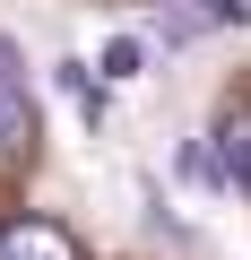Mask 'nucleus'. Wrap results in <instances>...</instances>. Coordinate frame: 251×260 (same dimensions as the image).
Masks as SVG:
<instances>
[{"mask_svg": "<svg viewBox=\"0 0 251 260\" xmlns=\"http://www.w3.org/2000/svg\"><path fill=\"white\" fill-rule=\"evenodd\" d=\"M0 260H87V251L52 217H9V225H0Z\"/></svg>", "mask_w": 251, "mask_h": 260, "instance_id": "obj_1", "label": "nucleus"}, {"mask_svg": "<svg viewBox=\"0 0 251 260\" xmlns=\"http://www.w3.org/2000/svg\"><path fill=\"white\" fill-rule=\"evenodd\" d=\"M191 18H199V26H251V0H199Z\"/></svg>", "mask_w": 251, "mask_h": 260, "instance_id": "obj_5", "label": "nucleus"}, {"mask_svg": "<svg viewBox=\"0 0 251 260\" xmlns=\"http://www.w3.org/2000/svg\"><path fill=\"white\" fill-rule=\"evenodd\" d=\"M95 78H104V87H130V78H148V44H139V35H113Z\"/></svg>", "mask_w": 251, "mask_h": 260, "instance_id": "obj_3", "label": "nucleus"}, {"mask_svg": "<svg viewBox=\"0 0 251 260\" xmlns=\"http://www.w3.org/2000/svg\"><path fill=\"white\" fill-rule=\"evenodd\" d=\"M182 174H191V182H199V191H225V165H217V156H208V148H182Z\"/></svg>", "mask_w": 251, "mask_h": 260, "instance_id": "obj_6", "label": "nucleus"}, {"mask_svg": "<svg viewBox=\"0 0 251 260\" xmlns=\"http://www.w3.org/2000/svg\"><path fill=\"white\" fill-rule=\"evenodd\" d=\"M0 87H26V61H18V44L0 35Z\"/></svg>", "mask_w": 251, "mask_h": 260, "instance_id": "obj_7", "label": "nucleus"}, {"mask_svg": "<svg viewBox=\"0 0 251 260\" xmlns=\"http://www.w3.org/2000/svg\"><path fill=\"white\" fill-rule=\"evenodd\" d=\"M52 78H61V95L78 104V121H87V130H104V113H113V95H104V78H95L87 61H52Z\"/></svg>", "mask_w": 251, "mask_h": 260, "instance_id": "obj_2", "label": "nucleus"}, {"mask_svg": "<svg viewBox=\"0 0 251 260\" xmlns=\"http://www.w3.org/2000/svg\"><path fill=\"white\" fill-rule=\"evenodd\" d=\"M225 182H242V191H251V139L234 148V165H225Z\"/></svg>", "mask_w": 251, "mask_h": 260, "instance_id": "obj_8", "label": "nucleus"}, {"mask_svg": "<svg viewBox=\"0 0 251 260\" xmlns=\"http://www.w3.org/2000/svg\"><path fill=\"white\" fill-rule=\"evenodd\" d=\"M0 139H9V148H35V104H26V87H0Z\"/></svg>", "mask_w": 251, "mask_h": 260, "instance_id": "obj_4", "label": "nucleus"}]
</instances>
